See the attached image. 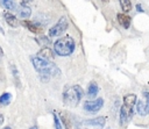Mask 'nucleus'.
<instances>
[{
    "label": "nucleus",
    "mask_w": 149,
    "mask_h": 129,
    "mask_svg": "<svg viewBox=\"0 0 149 129\" xmlns=\"http://www.w3.org/2000/svg\"><path fill=\"white\" fill-rule=\"evenodd\" d=\"M30 60L33 63L34 69L40 73V76L44 80H48L50 77H55V76H59L61 74L59 69L54 63H51L50 60L42 59V58H40L37 56H31Z\"/></svg>",
    "instance_id": "f257e3e1"
},
{
    "label": "nucleus",
    "mask_w": 149,
    "mask_h": 129,
    "mask_svg": "<svg viewBox=\"0 0 149 129\" xmlns=\"http://www.w3.org/2000/svg\"><path fill=\"white\" fill-rule=\"evenodd\" d=\"M74 49H76L74 40L69 35H66L64 37H59L54 43V52L61 57L70 56L74 51Z\"/></svg>",
    "instance_id": "f03ea898"
},
{
    "label": "nucleus",
    "mask_w": 149,
    "mask_h": 129,
    "mask_svg": "<svg viewBox=\"0 0 149 129\" xmlns=\"http://www.w3.org/2000/svg\"><path fill=\"white\" fill-rule=\"evenodd\" d=\"M83 95H84L83 88L79 85H74V86H70L64 89L63 99H64L65 103H68L70 106H76L81 100Z\"/></svg>",
    "instance_id": "7ed1b4c3"
},
{
    "label": "nucleus",
    "mask_w": 149,
    "mask_h": 129,
    "mask_svg": "<svg viewBox=\"0 0 149 129\" xmlns=\"http://www.w3.org/2000/svg\"><path fill=\"white\" fill-rule=\"evenodd\" d=\"M68 17L66 16H62L58 22L56 24H54L50 29H49V36L50 37H58L61 36L66 29H68Z\"/></svg>",
    "instance_id": "20e7f679"
},
{
    "label": "nucleus",
    "mask_w": 149,
    "mask_h": 129,
    "mask_svg": "<svg viewBox=\"0 0 149 129\" xmlns=\"http://www.w3.org/2000/svg\"><path fill=\"white\" fill-rule=\"evenodd\" d=\"M102 106H104L102 98H98L92 101H85L83 107L87 113H97L98 110H100L102 108Z\"/></svg>",
    "instance_id": "39448f33"
},
{
    "label": "nucleus",
    "mask_w": 149,
    "mask_h": 129,
    "mask_svg": "<svg viewBox=\"0 0 149 129\" xmlns=\"http://www.w3.org/2000/svg\"><path fill=\"white\" fill-rule=\"evenodd\" d=\"M105 121H106L105 117L98 116V117H94V119L84 121L83 124L86 126V127H88V128H102L105 126Z\"/></svg>",
    "instance_id": "423d86ee"
},
{
    "label": "nucleus",
    "mask_w": 149,
    "mask_h": 129,
    "mask_svg": "<svg viewBox=\"0 0 149 129\" xmlns=\"http://www.w3.org/2000/svg\"><path fill=\"white\" fill-rule=\"evenodd\" d=\"M21 24L23 26V27H26L27 29H29L31 33H34V34H40V33H42V28L38 26V24H36L35 22H33V21H29V20H22L21 21Z\"/></svg>",
    "instance_id": "0eeeda50"
},
{
    "label": "nucleus",
    "mask_w": 149,
    "mask_h": 129,
    "mask_svg": "<svg viewBox=\"0 0 149 129\" xmlns=\"http://www.w3.org/2000/svg\"><path fill=\"white\" fill-rule=\"evenodd\" d=\"M3 17H5V20H6V22H7V24H8L9 27H12V28H17L19 21H17L16 16H15L14 14H12V13L8 10V12H5V13H3Z\"/></svg>",
    "instance_id": "6e6552de"
},
{
    "label": "nucleus",
    "mask_w": 149,
    "mask_h": 129,
    "mask_svg": "<svg viewBox=\"0 0 149 129\" xmlns=\"http://www.w3.org/2000/svg\"><path fill=\"white\" fill-rule=\"evenodd\" d=\"M135 103H136V112H137V114L141 115V116H146L148 114V112H149V105H148V102L140 100V101H136Z\"/></svg>",
    "instance_id": "1a4fd4ad"
},
{
    "label": "nucleus",
    "mask_w": 149,
    "mask_h": 129,
    "mask_svg": "<svg viewBox=\"0 0 149 129\" xmlns=\"http://www.w3.org/2000/svg\"><path fill=\"white\" fill-rule=\"evenodd\" d=\"M36 56L40 57V58H42V59H45V60H51V59L54 58V52H52V50H51L50 48L44 46V48H42V49L37 52Z\"/></svg>",
    "instance_id": "9d476101"
},
{
    "label": "nucleus",
    "mask_w": 149,
    "mask_h": 129,
    "mask_svg": "<svg viewBox=\"0 0 149 129\" xmlns=\"http://www.w3.org/2000/svg\"><path fill=\"white\" fill-rule=\"evenodd\" d=\"M130 116H132V109H129V108H127L126 106L122 105V107L120 109V123L125 124Z\"/></svg>",
    "instance_id": "9b49d317"
},
{
    "label": "nucleus",
    "mask_w": 149,
    "mask_h": 129,
    "mask_svg": "<svg viewBox=\"0 0 149 129\" xmlns=\"http://www.w3.org/2000/svg\"><path fill=\"white\" fill-rule=\"evenodd\" d=\"M118 21H119V23L125 28V29H128L129 28V26H130V16H128L127 14H125V13H119L118 14Z\"/></svg>",
    "instance_id": "f8f14e48"
},
{
    "label": "nucleus",
    "mask_w": 149,
    "mask_h": 129,
    "mask_svg": "<svg viewBox=\"0 0 149 129\" xmlns=\"http://www.w3.org/2000/svg\"><path fill=\"white\" fill-rule=\"evenodd\" d=\"M135 102H136V95L135 94L132 93V94L125 95V98H123V106H126L129 109H133V106L135 105Z\"/></svg>",
    "instance_id": "ddd939ff"
},
{
    "label": "nucleus",
    "mask_w": 149,
    "mask_h": 129,
    "mask_svg": "<svg viewBox=\"0 0 149 129\" xmlns=\"http://www.w3.org/2000/svg\"><path fill=\"white\" fill-rule=\"evenodd\" d=\"M17 12H19L20 17H22V19H27V17H29L30 14H31V9L29 8V6H21V5H20Z\"/></svg>",
    "instance_id": "4468645a"
},
{
    "label": "nucleus",
    "mask_w": 149,
    "mask_h": 129,
    "mask_svg": "<svg viewBox=\"0 0 149 129\" xmlns=\"http://www.w3.org/2000/svg\"><path fill=\"white\" fill-rule=\"evenodd\" d=\"M98 91H99V88H98L97 83H95V81L90 83L88 88H87V96H88V98H94V96L98 94Z\"/></svg>",
    "instance_id": "2eb2a0df"
},
{
    "label": "nucleus",
    "mask_w": 149,
    "mask_h": 129,
    "mask_svg": "<svg viewBox=\"0 0 149 129\" xmlns=\"http://www.w3.org/2000/svg\"><path fill=\"white\" fill-rule=\"evenodd\" d=\"M10 98H12L10 93H8V92L2 93V94L0 95V105H1V106H7V105H9Z\"/></svg>",
    "instance_id": "dca6fc26"
},
{
    "label": "nucleus",
    "mask_w": 149,
    "mask_h": 129,
    "mask_svg": "<svg viewBox=\"0 0 149 129\" xmlns=\"http://www.w3.org/2000/svg\"><path fill=\"white\" fill-rule=\"evenodd\" d=\"M119 2H120V6H121V9L125 13H128L132 9V2H130V0H119Z\"/></svg>",
    "instance_id": "f3484780"
},
{
    "label": "nucleus",
    "mask_w": 149,
    "mask_h": 129,
    "mask_svg": "<svg viewBox=\"0 0 149 129\" xmlns=\"http://www.w3.org/2000/svg\"><path fill=\"white\" fill-rule=\"evenodd\" d=\"M2 5L9 9V10H13L15 9V3H14V0H2Z\"/></svg>",
    "instance_id": "a211bd4d"
},
{
    "label": "nucleus",
    "mask_w": 149,
    "mask_h": 129,
    "mask_svg": "<svg viewBox=\"0 0 149 129\" xmlns=\"http://www.w3.org/2000/svg\"><path fill=\"white\" fill-rule=\"evenodd\" d=\"M10 69H12V73H13V76H14V78H15V80H17V78H19V72H17V70H16V67H15V65H13V64H12V66H10Z\"/></svg>",
    "instance_id": "6ab92c4d"
},
{
    "label": "nucleus",
    "mask_w": 149,
    "mask_h": 129,
    "mask_svg": "<svg viewBox=\"0 0 149 129\" xmlns=\"http://www.w3.org/2000/svg\"><path fill=\"white\" fill-rule=\"evenodd\" d=\"M55 126H56V129H62L61 123H59V120H58V117L56 115H55Z\"/></svg>",
    "instance_id": "aec40b11"
},
{
    "label": "nucleus",
    "mask_w": 149,
    "mask_h": 129,
    "mask_svg": "<svg viewBox=\"0 0 149 129\" xmlns=\"http://www.w3.org/2000/svg\"><path fill=\"white\" fill-rule=\"evenodd\" d=\"M31 1H33V0H22L20 5H21V6H28V5H29Z\"/></svg>",
    "instance_id": "412c9836"
},
{
    "label": "nucleus",
    "mask_w": 149,
    "mask_h": 129,
    "mask_svg": "<svg viewBox=\"0 0 149 129\" xmlns=\"http://www.w3.org/2000/svg\"><path fill=\"white\" fill-rule=\"evenodd\" d=\"M136 9H137L139 12H143V9H142V6H141V5H139V3L136 5Z\"/></svg>",
    "instance_id": "4be33fe9"
},
{
    "label": "nucleus",
    "mask_w": 149,
    "mask_h": 129,
    "mask_svg": "<svg viewBox=\"0 0 149 129\" xmlns=\"http://www.w3.org/2000/svg\"><path fill=\"white\" fill-rule=\"evenodd\" d=\"M3 57V50H2V48L0 46V59Z\"/></svg>",
    "instance_id": "5701e85b"
},
{
    "label": "nucleus",
    "mask_w": 149,
    "mask_h": 129,
    "mask_svg": "<svg viewBox=\"0 0 149 129\" xmlns=\"http://www.w3.org/2000/svg\"><path fill=\"white\" fill-rule=\"evenodd\" d=\"M3 122V117H2V115H0V123H2Z\"/></svg>",
    "instance_id": "b1692460"
},
{
    "label": "nucleus",
    "mask_w": 149,
    "mask_h": 129,
    "mask_svg": "<svg viewBox=\"0 0 149 129\" xmlns=\"http://www.w3.org/2000/svg\"><path fill=\"white\" fill-rule=\"evenodd\" d=\"M3 129H10V128H9V127H6V128H3Z\"/></svg>",
    "instance_id": "393cba45"
},
{
    "label": "nucleus",
    "mask_w": 149,
    "mask_h": 129,
    "mask_svg": "<svg viewBox=\"0 0 149 129\" xmlns=\"http://www.w3.org/2000/svg\"><path fill=\"white\" fill-rule=\"evenodd\" d=\"M31 129H36V128H35V127H33V128H31Z\"/></svg>",
    "instance_id": "a878e982"
},
{
    "label": "nucleus",
    "mask_w": 149,
    "mask_h": 129,
    "mask_svg": "<svg viewBox=\"0 0 149 129\" xmlns=\"http://www.w3.org/2000/svg\"><path fill=\"white\" fill-rule=\"evenodd\" d=\"M102 1H107V0H102Z\"/></svg>",
    "instance_id": "bb28decb"
}]
</instances>
